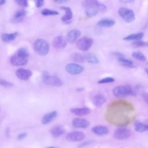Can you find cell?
<instances>
[{
    "label": "cell",
    "mask_w": 148,
    "mask_h": 148,
    "mask_svg": "<svg viewBox=\"0 0 148 148\" xmlns=\"http://www.w3.org/2000/svg\"><path fill=\"white\" fill-rule=\"evenodd\" d=\"M71 58L72 60L76 62H79V63H83L85 61L84 56H82L81 54L78 53H74L71 55Z\"/></svg>",
    "instance_id": "obj_28"
},
{
    "label": "cell",
    "mask_w": 148,
    "mask_h": 148,
    "mask_svg": "<svg viewBox=\"0 0 148 148\" xmlns=\"http://www.w3.org/2000/svg\"><path fill=\"white\" fill-rule=\"evenodd\" d=\"M132 46L134 47H146L148 46V43L142 41L141 40L134 41L132 43Z\"/></svg>",
    "instance_id": "obj_31"
},
{
    "label": "cell",
    "mask_w": 148,
    "mask_h": 148,
    "mask_svg": "<svg viewBox=\"0 0 148 148\" xmlns=\"http://www.w3.org/2000/svg\"><path fill=\"white\" fill-rule=\"evenodd\" d=\"M145 123H146V124L148 125V120H146L145 121Z\"/></svg>",
    "instance_id": "obj_48"
},
{
    "label": "cell",
    "mask_w": 148,
    "mask_h": 148,
    "mask_svg": "<svg viewBox=\"0 0 148 148\" xmlns=\"http://www.w3.org/2000/svg\"><path fill=\"white\" fill-rule=\"evenodd\" d=\"M134 128L136 132L140 133L148 131V125L146 123H142L138 120H136L134 122Z\"/></svg>",
    "instance_id": "obj_22"
},
{
    "label": "cell",
    "mask_w": 148,
    "mask_h": 148,
    "mask_svg": "<svg viewBox=\"0 0 148 148\" xmlns=\"http://www.w3.org/2000/svg\"><path fill=\"white\" fill-rule=\"evenodd\" d=\"M45 3V1L43 0H38L36 1V4L35 6L36 8H40L42 7Z\"/></svg>",
    "instance_id": "obj_37"
},
{
    "label": "cell",
    "mask_w": 148,
    "mask_h": 148,
    "mask_svg": "<svg viewBox=\"0 0 148 148\" xmlns=\"http://www.w3.org/2000/svg\"><path fill=\"white\" fill-rule=\"evenodd\" d=\"M132 56L134 58L140 61H145L146 60V57L140 51H134L132 53Z\"/></svg>",
    "instance_id": "obj_29"
},
{
    "label": "cell",
    "mask_w": 148,
    "mask_h": 148,
    "mask_svg": "<svg viewBox=\"0 0 148 148\" xmlns=\"http://www.w3.org/2000/svg\"><path fill=\"white\" fill-rule=\"evenodd\" d=\"M26 13L27 12L24 9H20L17 10L12 18V22L13 23L21 22L24 19V17L26 15Z\"/></svg>",
    "instance_id": "obj_20"
},
{
    "label": "cell",
    "mask_w": 148,
    "mask_h": 148,
    "mask_svg": "<svg viewBox=\"0 0 148 148\" xmlns=\"http://www.w3.org/2000/svg\"><path fill=\"white\" fill-rule=\"evenodd\" d=\"M106 99L104 95L101 94H96L92 98V102L94 105L98 108H100L106 102Z\"/></svg>",
    "instance_id": "obj_19"
},
{
    "label": "cell",
    "mask_w": 148,
    "mask_h": 148,
    "mask_svg": "<svg viewBox=\"0 0 148 148\" xmlns=\"http://www.w3.org/2000/svg\"><path fill=\"white\" fill-rule=\"evenodd\" d=\"M143 99L144 101L148 105V93H144L142 95Z\"/></svg>",
    "instance_id": "obj_39"
},
{
    "label": "cell",
    "mask_w": 148,
    "mask_h": 148,
    "mask_svg": "<svg viewBox=\"0 0 148 148\" xmlns=\"http://www.w3.org/2000/svg\"><path fill=\"white\" fill-rule=\"evenodd\" d=\"M112 93L115 97L124 98L130 95L135 96L137 92L134 88L130 86H118L113 89Z\"/></svg>",
    "instance_id": "obj_1"
},
{
    "label": "cell",
    "mask_w": 148,
    "mask_h": 148,
    "mask_svg": "<svg viewBox=\"0 0 148 148\" xmlns=\"http://www.w3.org/2000/svg\"></svg>",
    "instance_id": "obj_49"
},
{
    "label": "cell",
    "mask_w": 148,
    "mask_h": 148,
    "mask_svg": "<svg viewBox=\"0 0 148 148\" xmlns=\"http://www.w3.org/2000/svg\"><path fill=\"white\" fill-rule=\"evenodd\" d=\"M113 56H116V57H117V58H119V57H124V55H123V54L119 53V52H113Z\"/></svg>",
    "instance_id": "obj_40"
},
{
    "label": "cell",
    "mask_w": 148,
    "mask_h": 148,
    "mask_svg": "<svg viewBox=\"0 0 148 148\" xmlns=\"http://www.w3.org/2000/svg\"><path fill=\"white\" fill-rule=\"evenodd\" d=\"M144 36L143 32H137L135 34H132L128 35L123 38V40H140Z\"/></svg>",
    "instance_id": "obj_24"
},
{
    "label": "cell",
    "mask_w": 148,
    "mask_h": 148,
    "mask_svg": "<svg viewBox=\"0 0 148 148\" xmlns=\"http://www.w3.org/2000/svg\"><path fill=\"white\" fill-rule=\"evenodd\" d=\"M57 116V112L56 111H52L45 114L42 118V123L44 125H47L51 123L53 120L56 119Z\"/></svg>",
    "instance_id": "obj_17"
},
{
    "label": "cell",
    "mask_w": 148,
    "mask_h": 148,
    "mask_svg": "<svg viewBox=\"0 0 148 148\" xmlns=\"http://www.w3.org/2000/svg\"><path fill=\"white\" fill-rule=\"evenodd\" d=\"M46 148H58V147H53V146H49V147H47Z\"/></svg>",
    "instance_id": "obj_47"
},
{
    "label": "cell",
    "mask_w": 148,
    "mask_h": 148,
    "mask_svg": "<svg viewBox=\"0 0 148 148\" xmlns=\"http://www.w3.org/2000/svg\"><path fill=\"white\" fill-rule=\"evenodd\" d=\"M10 62L13 66H23L27 64L28 58L15 53L11 56Z\"/></svg>",
    "instance_id": "obj_10"
},
{
    "label": "cell",
    "mask_w": 148,
    "mask_h": 148,
    "mask_svg": "<svg viewBox=\"0 0 148 148\" xmlns=\"http://www.w3.org/2000/svg\"><path fill=\"white\" fill-rule=\"evenodd\" d=\"M82 5L84 9L92 8L97 10L99 13L104 12L107 10V7L104 3L95 0L84 1L82 2Z\"/></svg>",
    "instance_id": "obj_3"
},
{
    "label": "cell",
    "mask_w": 148,
    "mask_h": 148,
    "mask_svg": "<svg viewBox=\"0 0 148 148\" xmlns=\"http://www.w3.org/2000/svg\"><path fill=\"white\" fill-rule=\"evenodd\" d=\"M65 70L69 74L75 75L83 72L84 68L76 63H69L65 66Z\"/></svg>",
    "instance_id": "obj_9"
},
{
    "label": "cell",
    "mask_w": 148,
    "mask_h": 148,
    "mask_svg": "<svg viewBox=\"0 0 148 148\" xmlns=\"http://www.w3.org/2000/svg\"><path fill=\"white\" fill-rule=\"evenodd\" d=\"M114 82V79L112 77H103L102 79H101L98 81V84H106V83H112Z\"/></svg>",
    "instance_id": "obj_34"
},
{
    "label": "cell",
    "mask_w": 148,
    "mask_h": 148,
    "mask_svg": "<svg viewBox=\"0 0 148 148\" xmlns=\"http://www.w3.org/2000/svg\"><path fill=\"white\" fill-rule=\"evenodd\" d=\"M114 20L110 18H103L97 22V25L101 27H110L115 24Z\"/></svg>",
    "instance_id": "obj_21"
},
{
    "label": "cell",
    "mask_w": 148,
    "mask_h": 148,
    "mask_svg": "<svg viewBox=\"0 0 148 148\" xmlns=\"http://www.w3.org/2000/svg\"><path fill=\"white\" fill-rule=\"evenodd\" d=\"M81 35V31L77 29H73L69 31L66 34V39L67 42L73 43L77 40L79 36Z\"/></svg>",
    "instance_id": "obj_13"
},
{
    "label": "cell",
    "mask_w": 148,
    "mask_h": 148,
    "mask_svg": "<svg viewBox=\"0 0 148 148\" xmlns=\"http://www.w3.org/2000/svg\"><path fill=\"white\" fill-rule=\"evenodd\" d=\"M18 35V32H15L12 34H3L1 35V39L5 42L14 40Z\"/></svg>",
    "instance_id": "obj_26"
},
{
    "label": "cell",
    "mask_w": 148,
    "mask_h": 148,
    "mask_svg": "<svg viewBox=\"0 0 148 148\" xmlns=\"http://www.w3.org/2000/svg\"><path fill=\"white\" fill-rule=\"evenodd\" d=\"M85 60L90 64H96L99 62L98 58L95 56V55L92 53H88L84 56Z\"/></svg>",
    "instance_id": "obj_27"
},
{
    "label": "cell",
    "mask_w": 148,
    "mask_h": 148,
    "mask_svg": "<svg viewBox=\"0 0 148 148\" xmlns=\"http://www.w3.org/2000/svg\"><path fill=\"white\" fill-rule=\"evenodd\" d=\"M76 90L77 92H82L83 91H84V88H82V87H79V88H77L76 89Z\"/></svg>",
    "instance_id": "obj_42"
},
{
    "label": "cell",
    "mask_w": 148,
    "mask_h": 148,
    "mask_svg": "<svg viewBox=\"0 0 148 148\" xmlns=\"http://www.w3.org/2000/svg\"><path fill=\"white\" fill-rule=\"evenodd\" d=\"M43 82L47 85L51 86L60 87L63 84V82L56 76L49 75L47 72H44L42 74Z\"/></svg>",
    "instance_id": "obj_4"
},
{
    "label": "cell",
    "mask_w": 148,
    "mask_h": 148,
    "mask_svg": "<svg viewBox=\"0 0 148 148\" xmlns=\"http://www.w3.org/2000/svg\"><path fill=\"white\" fill-rule=\"evenodd\" d=\"M86 135L84 132L79 131H72L68 133L66 139L70 142H80L84 139Z\"/></svg>",
    "instance_id": "obj_8"
},
{
    "label": "cell",
    "mask_w": 148,
    "mask_h": 148,
    "mask_svg": "<svg viewBox=\"0 0 148 148\" xmlns=\"http://www.w3.org/2000/svg\"><path fill=\"white\" fill-rule=\"evenodd\" d=\"M6 3V1L4 0H0V6L4 5Z\"/></svg>",
    "instance_id": "obj_45"
},
{
    "label": "cell",
    "mask_w": 148,
    "mask_h": 148,
    "mask_svg": "<svg viewBox=\"0 0 148 148\" xmlns=\"http://www.w3.org/2000/svg\"><path fill=\"white\" fill-rule=\"evenodd\" d=\"M41 13L43 16H56L59 14V12L56 10H51L49 9L45 8L43 9L41 12Z\"/></svg>",
    "instance_id": "obj_30"
},
{
    "label": "cell",
    "mask_w": 148,
    "mask_h": 148,
    "mask_svg": "<svg viewBox=\"0 0 148 148\" xmlns=\"http://www.w3.org/2000/svg\"><path fill=\"white\" fill-rule=\"evenodd\" d=\"M16 53L19 56H23V57H24L26 58H28L29 57V53H28V50L24 47L20 48L19 49L17 50V51H16Z\"/></svg>",
    "instance_id": "obj_33"
},
{
    "label": "cell",
    "mask_w": 148,
    "mask_h": 148,
    "mask_svg": "<svg viewBox=\"0 0 148 148\" xmlns=\"http://www.w3.org/2000/svg\"><path fill=\"white\" fill-rule=\"evenodd\" d=\"M66 39L64 36L61 35L56 36L53 40V46L56 49H63L66 47Z\"/></svg>",
    "instance_id": "obj_14"
},
{
    "label": "cell",
    "mask_w": 148,
    "mask_h": 148,
    "mask_svg": "<svg viewBox=\"0 0 148 148\" xmlns=\"http://www.w3.org/2000/svg\"><path fill=\"white\" fill-rule=\"evenodd\" d=\"M18 5L23 7H27L28 6V2L26 0H17L15 1Z\"/></svg>",
    "instance_id": "obj_36"
},
{
    "label": "cell",
    "mask_w": 148,
    "mask_h": 148,
    "mask_svg": "<svg viewBox=\"0 0 148 148\" xmlns=\"http://www.w3.org/2000/svg\"><path fill=\"white\" fill-rule=\"evenodd\" d=\"M119 15L127 23H131L134 21L135 15L134 12L128 8L121 7L118 10Z\"/></svg>",
    "instance_id": "obj_5"
},
{
    "label": "cell",
    "mask_w": 148,
    "mask_h": 148,
    "mask_svg": "<svg viewBox=\"0 0 148 148\" xmlns=\"http://www.w3.org/2000/svg\"><path fill=\"white\" fill-rule=\"evenodd\" d=\"M85 12L87 16L90 17H94L99 13L97 10L94 9L92 8H86L85 9Z\"/></svg>",
    "instance_id": "obj_32"
},
{
    "label": "cell",
    "mask_w": 148,
    "mask_h": 148,
    "mask_svg": "<svg viewBox=\"0 0 148 148\" xmlns=\"http://www.w3.org/2000/svg\"><path fill=\"white\" fill-rule=\"evenodd\" d=\"M65 130L64 128V127L59 125L53 127L50 130V132L51 136L54 138H58L61 136L65 133Z\"/></svg>",
    "instance_id": "obj_18"
},
{
    "label": "cell",
    "mask_w": 148,
    "mask_h": 148,
    "mask_svg": "<svg viewBox=\"0 0 148 148\" xmlns=\"http://www.w3.org/2000/svg\"><path fill=\"white\" fill-rule=\"evenodd\" d=\"M91 142H84V143H83L82 145H80V146H86V145H88L89 143H90Z\"/></svg>",
    "instance_id": "obj_44"
},
{
    "label": "cell",
    "mask_w": 148,
    "mask_h": 148,
    "mask_svg": "<svg viewBox=\"0 0 148 148\" xmlns=\"http://www.w3.org/2000/svg\"><path fill=\"white\" fill-rule=\"evenodd\" d=\"M145 72H146V73L147 74V75H148V69H147V68H146V69H145Z\"/></svg>",
    "instance_id": "obj_46"
},
{
    "label": "cell",
    "mask_w": 148,
    "mask_h": 148,
    "mask_svg": "<svg viewBox=\"0 0 148 148\" xmlns=\"http://www.w3.org/2000/svg\"><path fill=\"white\" fill-rule=\"evenodd\" d=\"M16 75L20 80H27L32 75V72L28 69L21 68L16 71Z\"/></svg>",
    "instance_id": "obj_11"
},
{
    "label": "cell",
    "mask_w": 148,
    "mask_h": 148,
    "mask_svg": "<svg viewBox=\"0 0 148 148\" xmlns=\"http://www.w3.org/2000/svg\"><path fill=\"white\" fill-rule=\"evenodd\" d=\"M61 9L65 11L64 16L61 18V20L64 22H68L72 18L73 13L71 9L68 6H61Z\"/></svg>",
    "instance_id": "obj_23"
},
{
    "label": "cell",
    "mask_w": 148,
    "mask_h": 148,
    "mask_svg": "<svg viewBox=\"0 0 148 148\" xmlns=\"http://www.w3.org/2000/svg\"><path fill=\"white\" fill-rule=\"evenodd\" d=\"M121 2H123V3H131V2H134V1H130V0H128V1H121Z\"/></svg>",
    "instance_id": "obj_43"
},
{
    "label": "cell",
    "mask_w": 148,
    "mask_h": 148,
    "mask_svg": "<svg viewBox=\"0 0 148 148\" xmlns=\"http://www.w3.org/2000/svg\"><path fill=\"white\" fill-rule=\"evenodd\" d=\"M27 135V134L26 132H22L20 134L18 135L17 136V139L18 140H22L23 139H24Z\"/></svg>",
    "instance_id": "obj_38"
},
{
    "label": "cell",
    "mask_w": 148,
    "mask_h": 148,
    "mask_svg": "<svg viewBox=\"0 0 148 148\" xmlns=\"http://www.w3.org/2000/svg\"><path fill=\"white\" fill-rule=\"evenodd\" d=\"M71 112L78 116H84L90 113L91 109L87 107L76 108L71 109Z\"/></svg>",
    "instance_id": "obj_15"
},
{
    "label": "cell",
    "mask_w": 148,
    "mask_h": 148,
    "mask_svg": "<svg viewBox=\"0 0 148 148\" xmlns=\"http://www.w3.org/2000/svg\"><path fill=\"white\" fill-rule=\"evenodd\" d=\"M0 85L6 88H9L13 86V84L11 82H9L7 80L3 79H0Z\"/></svg>",
    "instance_id": "obj_35"
},
{
    "label": "cell",
    "mask_w": 148,
    "mask_h": 148,
    "mask_svg": "<svg viewBox=\"0 0 148 148\" xmlns=\"http://www.w3.org/2000/svg\"><path fill=\"white\" fill-rule=\"evenodd\" d=\"M54 2L57 3H64L67 2L68 1H66V0H56V1H54Z\"/></svg>",
    "instance_id": "obj_41"
},
{
    "label": "cell",
    "mask_w": 148,
    "mask_h": 148,
    "mask_svg": "<svg viewBox=\"0 0 148 148\" xmlns=\"http://www.w3.org/2000/svg\"><path fill=\"white\" fill-rule=\"evenodd\" d=\"M92 131L93 133L97 135H105L109 132V129L108 127L105 125H95L92 128Z\"/></svg>",
    "instance_id": "obj_16"
},
{
    "label": "cell",
    "mask_w": 148,
    "mask_h": 148,
    "mask_svg": "<svg viewBox=\"0 0 148 148\" xmlns=\"http://www.w3.org/2000/svg\"><path fill=\"white\" fill-rule=\"evenodd\" d=\"M131 136V131L127 128L120 127L117 128L113 134V136L117 140H124Z\"/></svg>",
    "instance_id": "obj_7"
},
{
    "label": "cell",
    "mask_w": 148,
    "mask_h": 148,
    "mask_svg": "<svg viewBox=\"0 0 148 148\" xmlns=\"http://www.w3.org/2000/svg\"><path fill=\"white\" fill-rule=\"evenodd\" d=\"M34 49L39 55L44 56L47 55L50 50V46L48 42L44 39H37L34 43Z\"/></svg>",
    "instance_id": "obj_2"
},
{
    "label": "cell",
    "mask_w": 148,
    "mask_h": 148,
    "mask_svg": "<svg viewBox=\"0 0 148 148\" xmlns=\"http://www.w3.org/2000/svg\"><path fill=\"white\" fill-rule=\"evenodd\" d=\"M93 39L88 36H83L76 41V47L82 51L88 50L93 44Z\"/></svg>",
    "instance_id": "obj_6"
},
{
    "label": "cell",
    "mask_w": 148,
    "mask_h": 148,
    "mask_svg": "<svg viewBox=\"0 0 148 148\" xmlns=\"http://www.w3.org/2000/svg\"><path fill=\"white\" fill-rule=\"evenodd\" d=\"M119 62L123 65V66H124L125 67H128V68H134L135 67L134 62L126 58L125 57H119L117 58Z\"/></svg>",
    "instance_id": "obj_25"
},
{
    "label": "cell",
    "mask_w": 148,
    "mask_h": 148,
    "mask_svg": "<svg viewBox=\"0 0 148 148\" xmlns=\"http://www.w3.org/2000/svg\"><path fill=\"white\" fill-rule=\"evenodd\" d=\"M72 124L75 128H86L90 126V122L85 119L77 117L73 119Z\"/></svg>",
    "instance_id": "obj_12"
}]
</instances>
